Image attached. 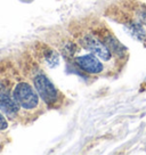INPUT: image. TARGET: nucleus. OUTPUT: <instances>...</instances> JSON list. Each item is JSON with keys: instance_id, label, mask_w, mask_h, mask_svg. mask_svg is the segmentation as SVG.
I'll return each mask as SVG.
<instances>
[{"instance_id": "10", "label": "nucleus", "mask_w": 146, "mask_h": 155, "mask_svg": "<svg viewBox=\"0 0 146 155\" xmlns=\"http://www.w3.org/2000/svg\"><path fill=\"white\" fill-rule=\"evenodd\" d=\"M141 21H143V23L146 25V12L141 13Z\"/></svg>"}, {"instance_id": "2", "label": "nucleus", "mask_w": 146, "mask_h": 155, "mask_svg": "<svg viewBox=\"0 0 146 155\" xmlns=\"http://www.w3.org/2000/svg\"><path fill=\"white\" fill-rule=\"evenodd\" d=\"M32 83L35 88L37 92L39 94L42 102L48 106H57L61 103V92L51 80L41 70L37 68L35 72L32 73Z\"/></svg>"}, {"instance_id": "1", "label": "nucleus", "mask_w": 146, "mask_h": 155, "mask_svg": "<svg viewBox=\"0 0 146 155\" xmlns=\"http://www.w3.org/2000/svg\"><path fill=\"white\" fill-rule=\"evenodd\" d=\"M16 102L22 108V112L25 114H34L41 111V98L37 92L35 88L25 80H20L12 88Z\"/></svg>"}, {"instance_id": "7", "label": "nucleus", "mask_w": 146, "mask_h": 155, "mask_svg": "<svg viewBox=\"0 0 146 155\" xmlns=\"http://www.w3.org/2000/svg\"><path fill=\"white\" fill-rule=\"evenodd\" d=\"M42 57L50 68H55L59 63V55L54 49L48 48V47L42 49Z\"/></svg>"}, {"instance_id": "4", "label": "nucleus", "mask_w": 146, "mask_h": 155, "mask_svg": "<svg viewBox=\"0 0 146 155\" xmlns=\"http://www.w3.org/2000/svg\"><path fill=\"white\" fill-rule=\"evenodd\" d=\"M0 111L12 121L17 120L23 115L22 108L16 102L12 90H7L4 86H0Z\"/></svg>"}, {"instance_id": "9", "label": "nucleus", "mask_w": 146, "mask_h": 155, "mask_svg": "<svg viewBox=\"0 0 146 155\" xmlns=\"http://www.w3.org/2000/svg\"><path fill=\"white\" fill-rule=\"evenodd\" d=\"M7 128H8V122H7L6 115L0 112V130H6Z\"/></svg>"}, {"instance_id": "6", "label": "nucleus", "mask_w": 146, "mask_h": 155, "mask_svg": "<svg viewBox=\"0 0 146 155\" xmlns=\"http://www.w3.org/2000/svg\"><path fill=\"white\" fill-rule=\"evenodd\" d=\"M98 38L102 39V41L107 46V48L111 50V53L117 56L118 58H124L126 57L127 50L126 48L121 45V42L118 40L112 33L102 31V34L98 35Z\"/></svg>"}, {"instance_id": "5", "label": "nucleus", "mask_w": 146, "mask_h": 155, "mask_svg": "<svg viewBox=\"0 0 146 155\" xmlns=\"http://www.w3.org/2000/svg\"><path fill=\"white\" fill-rule=\"evenodd\" d=\"M74 63L80 70L89 74H102L105 72V65L103 61L91 53L75 57Z\"/></svg>"}, {"instance_id": "3", "label": "nucleus", "mask_w": 146, "mask_h": 155, "mask_svg": "<svg viewBox=\"0 0 146 155\" xmlns=\"http://www.w3.org/2000/svg\"><path fill=\"white\" fill-rule=\"evenodd\" d=\"M78 42L80 46L88 50L89 53L96 55L105 63H113L114 58L111 50L107 48V46L103 42L98 35L93 33H83L78 38Z\"/></svg>"}, {"instance_id": "8", "label": "nucleus", "mask_w": 146, "mask_h": 155, "mask_svg": "<svg viewBox=\"0 0 146 155\" xmlns=\"http://www.w3.org/2000/svg\"><path fill=\"white\" fill-rule=\"evenodd\" d=\"M130 33H131V35L134 37V38H136L137 40H144L146 37L145 32H144V29L141 28V24H132L131 26H130Z\"/></svg>"}]
</instances>
